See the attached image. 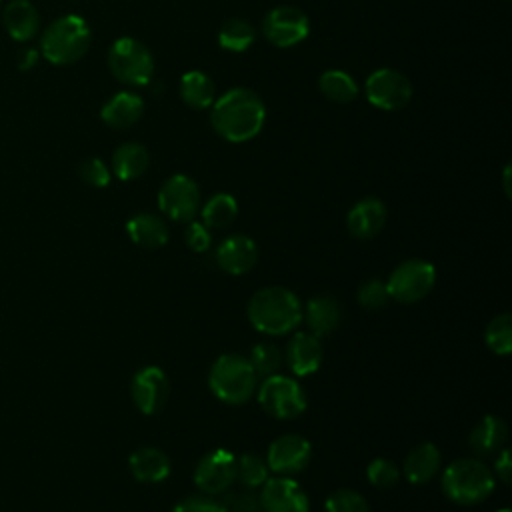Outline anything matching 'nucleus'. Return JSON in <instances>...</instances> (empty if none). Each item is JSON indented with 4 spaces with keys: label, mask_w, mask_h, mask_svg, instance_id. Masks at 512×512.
<instances>
[{
    "label": "nucleus",
    "mask_w": 512,
    "mask_h": 512,
    "mask_svg": "<svg viewBox=\"0 0 512 512\" xmlns=\"http://www.w3.org/2000/svg\"><path fill=\"white\" fill-rule=\"evenodd\" d=\"M266 106L250 88H232L212 102L210 124L228 142H248L264 126Z\"/></svg>",
    "instance_id": "f257e3e1"
},
{
    "label": "nucleus",
    "mask_w": 512,
    "mask_h": 512,
    "mask_svg": "<svg viewBox=\"0 0 512 512\" xmlns=\"http://www.w3.org/2000/svg\"><path fill=\"white\" fill-rule=\"evenodd\" d=\"M252 328L270 336L294 332L302 322V302L284 286H266L252 294L246 308Z\"/></svg>",
    "instance_id": "f03ea898"
},
{
    "label": "nucleus",
    "mask_w": 512,
    "mask_h": 512,
    "mask_svg": "<svg viewBox=\"0 0 512 512\" xmlns=\"http://www.w3.org/2000/svg\"><path fill=\"white\" fill-rule=\"evenodd\" d=\"M442 492L460 506L480 504L494 492V474L480 458H458L442 472Z\"/></svg>",
    "instance_id": "7ed1b4c3"
},
{
    "label": "nucleus",
    "mask_w": 512,
    "mask_h": 512,
    "mask_svg": "<svg viewBox=\"0 0 512 512\" xmlns=\"http://www.w3.org/2000/svg\"><path fill=\"white\" fill-rule=\"evenodd\" d=\"M92 34L86 20L78 14H64L48 24L40 38L42 56L56 66L74 64L80 60L88 46Z\"/></svg>",
    "instance_id": "20e7f679"
},
{
    "label": "nucleus",
    "mask_w": 512,
    "mask_h": 512,
    "mask_svg": "<svg viewBox=\"0 0 512 512\" xmlns=\"http://www.w3.org/2000/svg\"><path fill=\"white\" fill-rule=\"evenodd\" d=\"M208 386L220 402L240 406L254 396L258 376L248 358L228 352L212 362L208 372Z\"/></svg>",
    "instance_id": "39448f33"
},
{
    "label": "nucleus",
    "mask_w": 512,
    "mask_h": 512,
    "mask_svg": "<svg viewBox=\"0 0 512 512\" xmlns=\"http://www.w3.org/2000/svg\"><path fill=\"white\" fill-rule=\"evenodd\" d=\"M108 68L116 80L128 86H144L154 74V56L136 38H118L108 50Z\"/></svg>",
    "instance_id": "423d86ee"
},
{
    "label": "nucleus",
    "mask_w": 512,
    "mask_h": 512,
    "mask_svg": "<svg viewBox=\"0 0 512 512\" xmlns=\"http://www.w3.org/2000/svg\"><path fill=\"white\" fill-rule=\"evenodd\" d=\"M260 408L278 420H292L306 410V394L302 386L282 374H272L262 378L260 386L256 388Z\"/></svg>",
    "instance_id": "0eeeda50"
},
{
    "label": "nucleus",
    "mask_w": 512,
    "mask_h": 512,
    "mask_svg": "<svg viewBox=\"0 0 512 512\" xmlns=\"http://www.w3.org/2000/svg\"><path fill=\"white\" fill-rule=\"evenodd\" d=\"M436 282V268L432 262L422 258H410L398 264L388 280L386 288L390 294V300L402 302V304H414L428 296V292L434 288Z\"/></svg>",
    "instance_id": "6e6552de"
},
{
    "label": "nucleus",
    "mask_w": 512,
    "mask_h": 512,
    "mask_svg": "<svg viewBox=\"0 0 512 512\" xmlns=\"http://www.w3.org/2000/svg\"><path fill=\"white\" fill-rule=\"evenodd\" d=\"M158 208L174 222H190L200 208L198 184L186 174H172L158 190Z\"/></svg>",
    "instance_id": "1a4fd4ad"
},
{
    "label": "nucleus",
    "mask_w": 512,
    "mask_h": 512,
    "mask_svg": "<svg viewBox=\"0 0 512 512\" xmlns=\"http://www.w3.org/2000/svg\"><path fill=\"white\" fill-rule=\"evenodd\" d=\"M236 482V456L224 448L204 454L194 468V484L206 496H218Z\"/></svg>",
    "instance_id": "9d476101"
},
{
    "label": "nucleus",
    "mask_w": 512,
    "mask_h": 512,
    "mask_svg": "<svg viewBox=\"0 0 512 512\" xmlns=\"http://www.w3.org/2000/svg\"><path fill=\"white\" fill-rule=\"evenodd\" d=\"M262 32L270 44L278 48H292L308 36L310 22L300 8L282 4L264 16Z\"/></svg>",
    "instance_id": "9b49d317"
},
{
    "label": "nucleus",
    "mask_w": 512,
    "mask_h": 512,
    "mask_svg": "<svg viewBox=\"0 0 512 512\" xmlns=\"http://www.w3.org/2000/svg\"><path fill=\"white\" fill-rule=\"evenodd\" d=\"M366 98L380 110H400L412 98V84L394 68H378L366 78Z\"/></svg>",
    "instance_id": "f8f14e48"
},
{
    "label": "nucleus",
    "mask_w": 512,
    "mask_h": 512,
    "mask_svg": "<svg viewBox=\"0 0 512 512\" xmlns=\"http://www.w3.org/2000/svg\"><path fill=\"white\" fill-rule=\"evenodd\" d=\"M170 382L162 368L144 366L140 368L130 382V396L138 412L152 416L160 412L168 400Z\"/></svg>",
    "instance_id": "ddd939ff"
},
{
    "label": "nucleus",
    "mask_w": 512,
    "mask_h": 512,
    "mask_svg": "<svg viewBox=\"0 0 512 512\" xmlns=\"http://www.w3.org/2000/svg\"><path fill=\"white\" fill-rule=\"evenodd\" d=\"M312 458V446L304 436L282 434L268 446L266 464L278 476H292L302 472Z\"/></svg>",
    "instance_id": "4468645a"
},
{
    "label": "nucleus",
    "mask_w": 512,
    "mask_h": 512,
    "mask_svg": "<svg viewBox=\"0 0 512 512\" xmlns=\"http://www.w3.org/2000/svg\"><path fill=\"white\" fill-rule=\"evenodd\" d=\"M258 502L262 512H308L310 500L300 484L290 476L268 478L260 486Z\"/></svg>",
    "instance_id": "2eb2a0df"
},
{
    "label": "nucleus",
    "mask_w": 512,
    "mask_h": 512,
    "mask_svg": "<svg viewBox=\"0 0 512 512\" xmlns=\"http://www.w3.org/2000/svg\"><path fill=\"white\" fill-rule=\"evenodd\" d=\"M258 260V246L246 234H230L216 248V264L232 276L246 274Z\"/></svg>",
    "instance_id": "dca6fc26"
},
{
    "label": "nucleus",
    "mask_w": 512,
    "mask_h": 512,
    "mask_svg": "<svg viewBox=\"0 0 512 512\" xmlns=\"http://www.w3.org/2000/svg\"><path fill=\"white\" fill-rule=\"evenodd\" d=\"M294 376L314 374L322 364V344L312 332H294L286 344L284 358Z\"/></svg>",
    "instance_id": "f3484780"
},
{
    "label": "nucleus",
    "mask_w": 512,
    "mask_h": 512,
    "mask_svg": "<svg viewBox=\"0 0 512 512\" xmlns=\"http://www.w3.org/2000/svg\"><path fill=\"white\" fill-rule=\"evenodd\" d=\"M384 222H386V206L382 200L374 196L358 200L348 210V216H346L348 232L360 240L374 238L384 228Z\"/></svg>",
    "instance_id": "a211bd4d"
},
{
    "label": "nucleus",
    "mask_w": 512,
    "mask_h": 512,
    "mask_svg": "<svg viewBox=\"0 0 512 512\" xmlns=\"http://www.w3.org/2000/svg\"><path fill=\"white\" fill-rule=\"evenodd\" d=\"M508 438V426L504 418L496 414H486L468 434V446L478 458L496 456Z\"/></svg>",
    "instance_id": "6ab92c4d"
},
{
    "label": "nucleus",
    "mask_w": 512,
    "mask_h": 512,
    "mask_svg": "<svg viewBox=\"0 0 512 512\" xmlns=\"http://www.w3.org/2000/svg\"><path fill=\"white\" fill-rule=\"evenodd\" d=\"M440 464H442L440 450L432 442H422L406 454L402 464V474L410 484L420 486L430 482L438 474Z\"/></svg>",
    "instance_id": "aec40b11"
},
{
    "label": "nucleus",
    "mask_w": 512,
    "mask_h": 512,
    "mask_svg": "<svg viewBox=\"0 0 512 512\" xmlns=\"http://www.w3.org/2000/svg\"><path fill=\"white\" fill-rule=\"evenodd\" d=\"M128 466L132 476L138 482H146V484L162 482L170 474V458L166 456V452L154 446H142L134 450L128 458Z\"/></svg>",
    "instance_id": "412c9836"
},
{
    "label": "nucleus",
    "mask_w": 512,
    "mask_h": 512,
    "mask_svg": "<svg viewBox=\"0 0 512 512\" xmlns=\"http://www.w3.org/2000/svg\"><path fill=\"white\" fill-rule=\"evenodd\" d=\"M2 22L14 40L28 42L40 28V14L30 0H12L2 10Z\"/></svg>",
    "instance_id": "4be33fe9"
},
{
    "label": "nucleus",
    "mask_w": 512,
    "mask_h": 512,
    "mask_svg": "<svg viewBox=\"0 0 512 512\" xmlns=\"http://www.w3.org/2000/svg\"><path fill=\"white\" fill-rule=\"evenodd\" d=\"M302 318L306 320L310 332L320 338L338 328L342 320V306L328 294L312 296L302 308Z\"/></svg>",
    "instance_id": "5701e85b"
},
{
    "label": "nucleus",
    "mask_w": 512,
    "mask_h": 512,
    "mask_svg": "<svg viewBox=\"0 0 512 512\" xmlns=\"http://www.w3.org/2000/svg\"><path fill=\"white\" fill-rule=\"evenodd\" d=\"M144 112V100L134 92H118L106 100L100 110V118L110 128H128L140 120Z\"/></svg>",
    "instance_id": "b1692460"
},
{
    "label": "nucleus",
    "mask_w": 512,
    "mask_h": 512,
    "mask_svg": "<svg viewBox=\"0 0 512 512\" xmlns=\"http://www.w3.org/2000/svg\"><path fill=\"white\" fill-rule=\"evenodd\" d=\"M126 232H128L130 240L136 246H142V248H148V250L162 248L168 242L166 222L160 216L150 214V212L134 214L126 222Z\"/></svg>",
    "instance_id": "393cba45"
},
{
    "label": "nucleus",
    "mask_w": 512,
    "mask_h": 512,
    "mask_svg": "<svg viewBox=\"0 0 512 512\" xmlns=\"http://www.w3.org/2000/svg\"><path fill=\"white\" fill-rule=\"evenodd\" d=\"M150 164L148 150L138 142H124L112 154V172L128 182L140 178Z\"/></svg>",
    "instance_id": "a878e982"
},
{
    "label": "nucleus",
    "mask_w": 512,
    "mask_h": 512,
    "mask_svg": "<svg viewBox=\"0 0 512 512\" xmlns=\"http://www.w3.org/2000/svg\"><path fill=\"white\" fill-rule=\"evenodd\" d=\"M214 96H216L214 84L210 76H206L204 72L190 70L180 78V98L184 100L186 106L194 110H204L212 106V102L216 100Z\"/></svg>",
    "instance_id": "bb28decb"
},
{
    "label": "nucleus",
    "mask_w": 512,
    "mask_h": 512,
    "mask_svg": "<svg viewBox=\"0 0 512 512\" xmlns=\"http://www.w3.org/2000/svg\"><path fill=\"white\" fill-rule=\"evenodd\" d=\"M238 214V202L232 194L218 192L206 200V204L200 208L202 224L208 228H226L236 220Z\"/></svg>",
    "instance_id": "cd10ccee"
},
{
    "label": "nucleus",
    "mask_w": 512,
    "mask_h": 512,
    "mask_svg": "<svg viewBox=\"0 0 512 512\" xmlns=\"http://www.w3.org/2000/svg\"><path fill=\"white\" fill-rule=\"evenodd\" d=\"M320 92L332 102H352L358 96V86L354 78L344 70H326L318 78Z\"/></svg>",
    "instance_id": "c85d7f7f"
},
{
    "label": "nucleus",
    "mask_w": 512,
    "mask_h": 512,
    "mask_svg": "<svg viewBox=\"0 0 512 512\" xmlns=\"http://www.w3.org/2000/svg\"><path fill=\"white\" fill-rule=\"evenodd\" d=\"M256 32L244 18H230L218 32V44L228 52H244L252 46Z\"/></svg>",
    "instance_id": "c756f323"
},
{
    "label": "nucleus",
    "mask_w": 512,
    "mask_h": 512,
    "mask_svg": "<svg viewBox=\"0 0 512 512\" xmlns=\"http://www.w3.org/2000/svg\"><path fill=\"white\" fill-rule=\"evenodd\" d=\"M268 464L262 456L244 452L236 458V482H240L244 488H260L268 480Z\"/></svg>",
    "instance_id": "7c9ffc66"
},
{
    "label": "nucleus",
    "mask_w": 512,
    "mask_h": 512,
    "mask_svg": "<svg viewBox=\"0 0 512 512\" xmlns=\"http://www.w3.org/2000/svg\"><path fill=\"white\" fill-rule=\"evenodd\" d=\"M484 340H486V346L494 354H498V356L510 354V350H512V316L508 312L494 316L486 326Z\"/></svg>",
    "instance_id": "2f4dec72"
},
{
    "label": "nucleus",
    "mask_w": 512,
    "mask_h": 512,
    "mask_svg": "<svg viewBox=\"0 0 512 512\" xmlns=\"http://www.w3.org/2000/svg\"><path fill=\"white\" fill-rule=\"evenodd\" d=\"M248 362L258 378H268L272 374H278L282 366V354L272 342H260L250 350Z\"/></svg>",
    "instance_id": "473e14b6"
},
{
    "label": "nucleus",
    "mask_w": 512,
    "mask_h": 512,
    "mask_svg": "<svg viewBox=\"0 0 512 512\" xmlns=\"http://www.w3.org/2000/svg\"><path fill=\"white\" fill-rule=\"evenodd\" d=\"M326 512H370L366 498L350 488H340L334 490L326 502H324Z\"/></svg>",
    "instance_id": "72a5a7b5"
},
{
    "label": "nucleus",
    "mask_w": 512,
    "mask_h": 512,
    "mask_svg": "<svg viewBox=\"0 0 512 512\" xmlns=\"http://www.w3.org/2000/svg\"><path fill=\"white\" fill-rule=\"evenodd\" d=\"M366 478L374 488L388 490L400 480V470L388 458H374L366 468Z\"/></svg>",
    "instance_id": "f704fd0d"
},
{
    "label": "nucleus",
    "mask_w": 512,
    "mask_h": 512,
    "mask_svg": "<svg viewBox=\"0 0 512 512\" xmlns=\"http://www.w3.org/2000/svg\"><path fill=\"white\" fill-rule=\"evenodd\" d=\"M356 298H358V304L366 310H380L382 306H386L390 302L386 282H382L378 278L362 282L356 292Z\"/></svg>",
    "instance_id": "c9c22d12"
},
{
    "label": "nucleus",
    "mask_w": 512,
    "mask_h": 512,
    "mask_svg": "<svg viewBox=\"0 0 512 512\" xmlns=\"http://www.w3.org/2000/svg\"><path fill=\"white\" fill-rule=\"evenodd\" d=\"M80 178L94 188H104L110 184V170L100 158H86L78 168Z\"/></svg>",
    "instance_id": "e433bc0d"
},
{
    "label": "nucleus",
    "mask_w": 512,
    "mask_h": 512,
    "mask_svg": "<svg viewBox=\"0 0 512 512\" xmlns=\"http://www.w3.org/2000/svg\"><path fill=\"white\" fill-rule=\"evenodd\" d=\"M184 242L192 252H206L212 244V236H210V228L204 226L202 222H194L190 220L184 228Z\"/></svg>",
    "instance_id": "4c0bfd02"
},
{
    "label": "nucleus",
    "mask_w": 512,
    "mask_h": 512,
    "mask_svg": "<svg viewBox=\"0 0 512 512\" xmlns=\"http://www.w3.org/2000/svg\"><path fill=\"white\" fill-rule=\"evenodd\" d=\"M172 512H226L220 500H214L212 496H188L182 502H178Z\"/></svg>",
    "instance_id": "58836bf2"
},
{
    "label": "nucleus",
    "mask_w": 512,
    "mask_h": 512,
    "mask_svg": "<svg viewBox=\"0 0 512 512\" xmlns=\"http://www.w3.org/2000/svg\"><path fill=\"white\" fill-rule=\"evenodd\" d=\"M226 512H262L258 496L250 492H234L228 494L224 500H220Z\"/></svg>",
    "instance_id": "ea45409f"
},
{
    "label": "nucleus",
    "mask_w": 512,
    "mask_h": 512,
    "mask_svg": "<svg viewBox=\"0 0 512 512\" xmlns=\"http://www.w3.org/2000/svg\"><path fill=\"white\" fill-rule=\"evenodd\" d=\"M502 484H510L512 480V456H510V450L508 448H502L498 454H496V460H494V472H492Z\"/></svg>",
    "instance_id": "a19ab883"
},
{
    "label": "nucleus",
    "mask_w": 512,
    "mask_h": 512,
    "mask_svg": "<svg viewBox=\"0 0 512 512\" xmlns=\"http://www.w3.org/2000/svg\"><path fill=\"white\" fill-rule=\"evenodd\" d=\"M36 60H38V50H34V48H22L16 56V64L20 70L32 68L36 64Z\"/></svg>",
    "instance_id": "79ce46f5"
},
{
    "label": "nucleus",
    "mask_w": 512,
    "mask_h": 512,
    "mask_svg": "<svg viewBox=\"0 0 512 512\" xmlns=\"http://www.w3.org/2000/svg\"><path fill=\"white\" fill-rule=\"evenodd\" d=\"M498 512H510V510H508V508H502V510H498Z\"/></svg>",
    "instance_id": "37998d69"
},
{
    "label": "nucleus",
    "mask_w": 512,
    "mask_h": 512,
    "mask_svg": "<svg viewBox=\"0 0 512 512\" xmlns=\"http://www.w3.org/2000/svg\"><path fill=\"white\" fill-rule=\"evenodd\" d=\"M0 8H2V0H0Z\"/></svg>",
    "instance_id": "c03bdc74"
}]
</instances>
